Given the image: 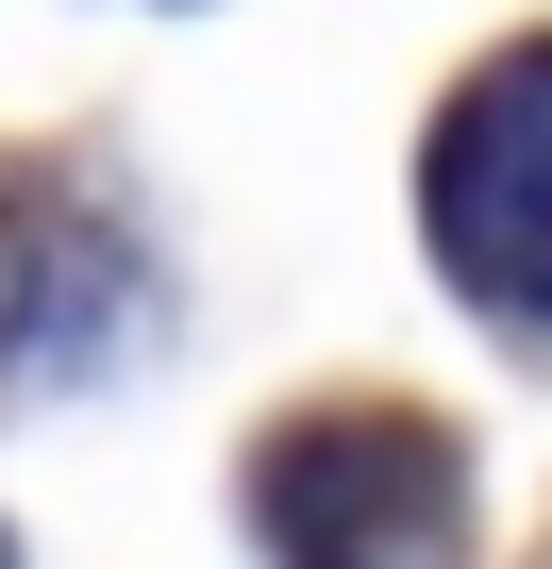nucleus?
<instances>
[{
	"label": "nucleus",
	"mask_w": 552,
	"mask_h": 569,
	"mask_svg": "<svg viewBox=\"0 0 552 569\" xmlns=\"http://www.w3.org/2000/svg\"><path fill=\"white\" fill-rule=\"evenodd\" d=\"M452 436L435 419H302V436H268L251 469V536L285 552V569H452Z\"/></svg>",
	"instance_id": "obj_1"
},
{
	"label": "nucleus",
	"mask_w": 552,
	"mask_h": 569,
	"mask_svg": "<svg viewBox=\"0 0 552 569\" xmlns=\"http://www.w3.org/2000/svg\"><path fill=\"white\" fill-rule=\"evenodd\" d=\"M419 218H435V268L452 284H485L502 319H552V51H502L435 118Z\"/></svg>",
	"instance_id": "obj_2"
}]
</instances>
